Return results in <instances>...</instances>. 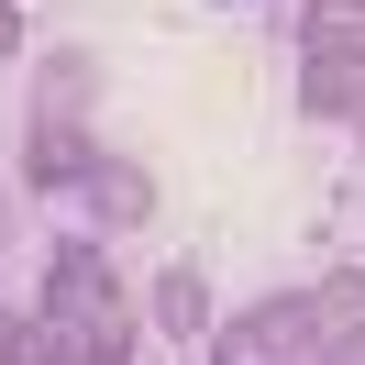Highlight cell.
<instances>
[{"instance_id":"6da1fadb","label":"cell","mask_w":365,"mask_h":365,"mask_svg":"<svg viewBox=\"0 0 365 365\" xmlns=\"http://www.w3.org/2000/svg\"><path fill=\"white\" fill-rule=\"evenodd\" d=\"M299 122H365V23H321L299 34Z\"/></svg>"},{"instance_id":"5b68a950","label":"cell","mask_w":365,"mask_h":365,"mask_svg":"<svg viewBox=\"0 0 365 365\" xmlns=\"http://www.w3.org/2000/svg\"><path fill=\"white\" fill-rule=\"evenodd\" d=\"M155 200H166V188H155V166H144V155H111V144H100L89 188H78V210H89V232H100V244L144 232V222H155Z\"/></svg>"},{"instance_id":"e0dca14e","label":"cell","mask_w":365,"mask_h":365,"mask_svg":"<svg viewBox=\"0 0 365 365\" xmlns=\"http://www.w3.org/2000/svg\"><path fill=\"white\" fill-rule=\"evenodd\" d=\"M200 365H210V354H200Z\"/></svg>"},{"instance_id":"8fae6325","label":"cell","mask_w":365,"mask_h":365,"mask_svg":"<svg viewBox=\"0 0 365 365\" xmlns=\"http://www.w3.org/2000/svg\"><path fill=\"white\" fill-rule=\"evenodd\" d=\"M321 23H365V0H299V11H277L288 45H299V34H321Z\"/></svg>"},{"instance_id":"30bf717a","label":"cell","mask_w":365,"mask_h":365,"mask_svg":"<svg viewBox=\"0 0 365 365\" xmlns=\"http://www.w3.org/2000/svg\"><path fill=\"white\" fill-rule=\"evenodd\" d=\"M11 365H67V321H56V310H23V321H11Z\"/></svg>"},{"instance_id":"7a4b0ae2","label":"cell","mask_w":365,"mask_h":365,"mask_svg":"<svg viewBox=\"0 0 365 365\" xmlns=\"http://www.w3.org/2000/svg\"><path fill=\"white\" fill-rule=\"evenodd\" d=\"M34 310L100 321V310H133V288H122V266H111L100 232H56V244H45V299H34Z\"/></svg>"},{"instance_id":"2e32d148","label":"cell","mask_w":365,"mask_h":365,"mask_svg":"<svg viewBox=\"0 0 365 365\" xmlns=\"http://www.w3.org/2000/svg\"><path fill=\"white\" fill-rule=\"evenodd\" d=\"M354 288H365V266H354Z\"/></svg>"},{"instance_id":"4fadbf2b","label":"cell","mask_w":365,"mask_h":365,"mask_svg":"<svg viewBox=\"0 0 365 365\" xmlns=\"http://www.w3.org/2000/svg\"><path fill=\"white\" fill-rule=\"evenodd\" d=\"M0 365H11V310H0Z\"/></svg>"},{"instance_id":"5bb4252c","label":"cell","mask_w":365,"mask_h":365,"mask_svg":"<svg viewBox=\"0 0 365 365\" xmlns=\"http://www.w3.org/2000/svg\"><path fill=\"white\" fill-rule=\"evenodd\" d=\"M210 11H244V0H210Z\"/></svg>"},{"instance_id":"8992f818","label":"cell","mask_w":365,"mask_h":365,"mask_svg":"<svg viewBox=\"0 0 365 365\" xmlns=\"http://www.w3.org/2000/svg\"><path fill=\"white\" fill-rule=\"evenodd\" d=\"M100 166V122H23V188L34 200H78Z\"/></svg>"},{"instance_id":"9c48e42d","label":"cell","mask_w":365,"mask_h":365,"mask_svg":"<svg viewBox=\"0 0 365 365\" xmlns=\"http://www.w3.org/2000/svg\"><path fill=\"white\" fill-rule=\"evenodd\" d=\"M144 354V310H100V321H67V365H133Z\"/></svg>"},{"instance_id":"277c9868","label":"cell","mask_w":365,"mask_h":365,"mask_svg":"<svg viewBox=\"0 0 365 365\" xmlns=\"http://www.w3.org/2000/svg\"><path fill=\"white\" fill-rule=\"evenodd\" d=\"M200 354L210 365H288L299 354V288H266V299H244V310H222Z\"/></svg>"},{"instance_id":"3957f363","label":"cell","mask_w":365,"mask_h":365,"mask_svg":"<svg viewBox=\"0 0 365 365\" xmlns=\"http://www.w3.org/2000/svg\"><path fill=\"white\" fill-rule=\"evenodd\" d=\"M288 365H365V288H354V266L299 288V354Z\"/></svg>"},{"instance_id":"9a60e30c","label":"cell","mask_w":365,"mask_h":365,"mask_svg":"<svg viewBox=\"0 0 365 365\" xmlns=\"http://www.w3.org/2000/svg\"><path fill=\"white\" fill-rule=\"evenodd\" d=\"M354 144H365V122H354Z\"/></svg>"},{"instance_id":"7c38bea8","label":"cell","mask_w":365,"mask_h":365,"mask_svg":"<svg viewBox=\"0 0 365 365\" xmlns=\"http://www.w3.org/2000/svg\"><path fill=\"white\" fill-rule=\"evenodd\" d=\"M0 56H23V11H11V0H0Z\"/></svg>"},{"instance_id":"ba28073f","label":"cell","mask_w":365,"mask_h":365,"mask_svg":"<svg viewBox=\"0 0 365 365\" xmlns=\"http://www.w3.org/2000/svg\"><path fill=\"white\" fill-rule=\"evenodd\" d=\"M144 321H155L166 343H188V354H200V343H210V321H222L210 266H188V255H178V266H155V277H144Z\"/></svg>"},{"instance_id":"52a82bcc","label":"cell","mask_w":365,"mask_h":365,"mask_svg":"<svg viewBox=\"0 0 365 365\" xmlns=\"http://www.w3.org/2000/svg\"><path fill=\"white\" fill-rule=\"evenodd\" d=\"M100 100H111L100 45H45L34 56V122H100Z\"/></svg>"}]
</instances>
